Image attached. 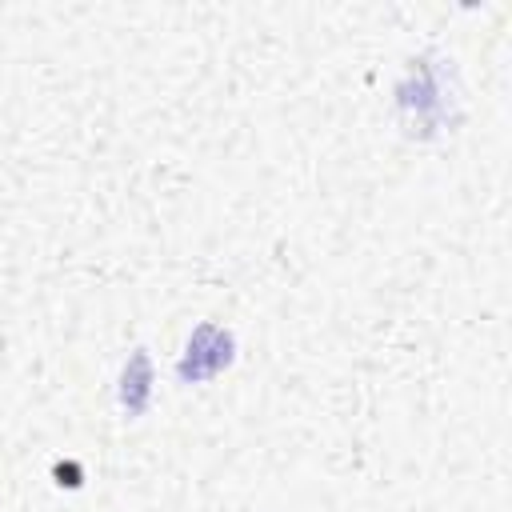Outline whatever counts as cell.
<instances>
[{
    "label": "cell",
    "instance_id": "1",
    "mask_svg": "<svg viewBox=\"0 0 512 512\" xmlns=\"http://www.w3.org/2000/svg\"><path fill=\"white\" fill-rule=\"evenodd\" d=\"M228 360H232V332L220 324H200L192 332L176 372L184 384H200V380H212L220 368H228Z\"/></svg>",
    "mask_w": 512,
    "mask_h": 512
},
{
    "label": "cell",
    "instance_id": "2",
    "mask_svg": "<svg viewBox=\"0 0 512 512\" xmlns=\"http://www.w3.org/2000/svg\"><path fill=\"white\" fill-rule=\"evenodd\" d=\"M148 396H152V364H148L144 348H136V352L128 356V364H124L120 404H124V412H128V416H136V412H144Z\"/></svg>",
    "mask_w": 512,
    "mask_h": 512
}]
</instances>
